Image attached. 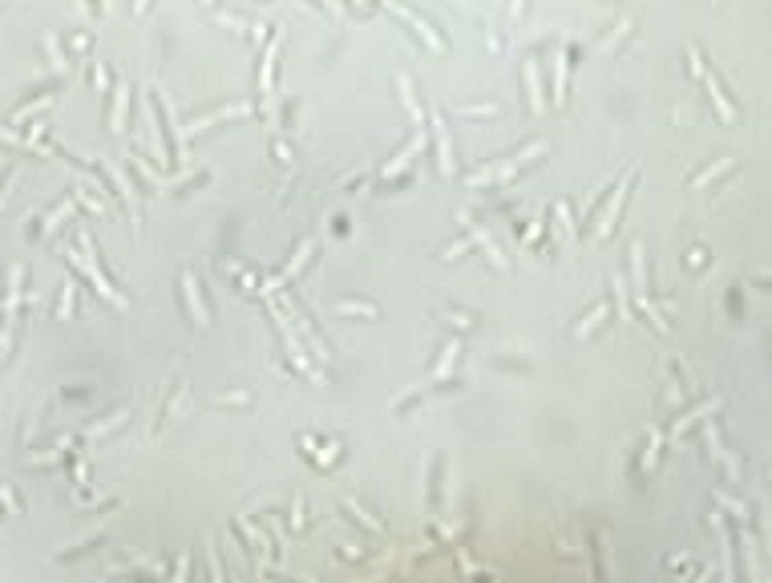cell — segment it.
Masks as SVG:
<instances>
[{
    "mask_svg": "<svg viewBox=\"0 0 772 583\" xmlns=\"http://www.w3.org/2000/svg\"><path fill=\"white\" fill-rule=\"evenodd\" d=\"M704 77H708V90H712V101H716V110H720V118H724V122H736V110H732V106H728V97H724V90H720V82H716L712 73H704Z\"/></svg>",
    "mask_w": 772,
    "mask_h": 583,
    "instance_id": "cell-1",
    "label": "cell"
},
{
    "mask_svg": "<svg viewBox=\"0 0 772 583\" xmlns=\"http://www.w3.org/2000/svg\"><path fill=\"white\" fill-rule=\"evenodd\" d=\"M122 110H126V86H118V93H114V114H110L114 130H122Z\"/></svg>",
    "mask_w": 772,
    "mask_h": 583,
    "instance_id": "cell-2",
    "label": "cell"
},
{
    "mask_svg": "<svg viewBox=\"0 0 772 583\" xmlns=\"http://www.w3.org/2000/svg\"><path fill=\"white\" fill-rule=\"evenodd\" d=\"M146 4H150V0H133V12H142V8H146Z\"/></svg>",
    "mask_w": 772,
    "mask_h": 583,
    "instance_id": "cell-3",
    "label": "cell"
}]
</instances>
